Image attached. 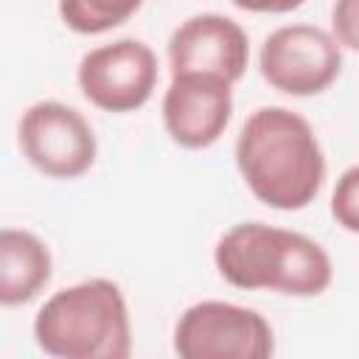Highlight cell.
<instances>
[{
	"instance_id": "3957f363",
	"label": "cell",
	"mask_w": 359,
	"mask_h": 359,
	"mask_svg": "<svg viewBox=\"0 0 359 359\" xmlns=\"http://www.w3.org/2000/svg\"><path fill=\"white\" fill-rule=\"evenodd\" d=\"M34 339L56 359H126L132 320L121 286L90 278L53 292L34 317Z\"/></svg>"
},
{
	"instance_id": "ba28073f",
	"label": "cell",
	"mask_w": 359,
	"mask_h": 359,
	"mask_svg": "<svg viewBox=\"0 0 359 359\" xmlns=\"http://www.w3.org/2000/svg\"><path fill=\"white\" fill-rule=\"evenodd\" d=\"M233 118V84L208 73H177L163 95V126L188 149H210Z\"/></svg>"
},
{
	"instance_id": "30bf717a",
	"label": "cell",
	"mask_w": 359,
	"mask_h": 359,
	"mask_svg": "<svg viewBox=\"0 0 359 359\" xmlns=\"http://www.w3.org/2000/svg\"><path fill=\"white\" fill-rule=\"evenodd\" d=\"M53 275L48 244L22 227H0V306L31 303Z\"/></svg>"
},
{
	"instance_id": "7a4b0ae2",
	"label": "cell",
	"mask_w": 359,
	"mask_h": 359,
	"mask_svg": "<svg viewBox=\"0 0 359 359\" xmlns=\"http://www.w3.org/2000/svg\"><path fill=\"white\" fill-rule=\"evenodd\" d=\"M219 275L244 292L317 297L334 280V264L320 241L266 222L233 224L213 250Z\"/></svg>"
},
{
	"instance_id": "5bb4252c",
	"label": "cell",
	"mask_w": 359,
	"mask_h": 359,
	"mask_svg": "<svg viewBox=\"0 0 359 359\" xmlns=\"http://www.w3.org/2000/svg\"><path fill=\"white\" fill-rule=\"evenodd\" d=\"M236 8L241 11H252V14H286L300 8L306 0H230Z\"/></svg>"
},
{
	"instance_id": "8992f818",
	"label": "cell",
	"mask_w": 359,
	"mask_h": 359,
	"mask_svg": "<svg viewBox=\"0 0 359 359\" xmlns=\"http://www.w3.org/2000/svg\"><path fill=\"white\" fill-rule=\"evenodd\" d=\"M264 81L286 95H317L328 90L342 73V48L317 25L292 22L275 28L258 53Z\"/></svg>"
},
{
	"instance_id": "277c9868",
	"label": "cell",
	"mask_w": 359,
	"mask_h": 359,
	"mask_svg": "<svg viewBox=\"0 0 359 359\" xmlns=\"http://www.w3.org/2000/svg\"><path fill=\"white\" fill-rule=\"evenodd\" d=\"M174 353L182 359H269L275 353V331L255 309L202 300L180 314Z\"/></svg>"
},
{
	"instance_id": "7c38bea8",
	"label": "cell",
	"mask_w": 359,
	"mask_h": 359,
	"mask_svg": "<svg viewBox=\"0 0 359 359\" xmlns=\"http://www.w3.org/2000/svg\"><path fill=\"white\" fill-rule=\"evenodd\" d=\"M331 216L348 233L359 230V168L356 165H351L337 180V188L331 194Z\"/></svg>"
},
{
	"instance_id": "9c48e42d",
	"label": "cell",
	"mask_w": 359,
	"mask_h": 359,
	"mask_svg": "<svg viewBox=\"0 0 359 359\" xmlns=\"http://www.w3.org/2000/svg\"><path fill=\"white\" fill-rule=\"evenodd\" d=\"M250 36L224 14L205 11L182 20L168 39V67L177 73H208L236 84L247 73Z\"/></svg>"
},
{
	"instance_id": "6da1fadb",
	"label": "cell",
	"mask_w": 359,
	"mask_h": 359,
	"mask_svg": "<svg viewBox=\"0 0 359 359\" xmlns=\"http://www.w3.org/2000/svg\"><path fill=\"white\" fill-rule=\"evenodd\" d=\"M236 165L250 194L272 210L309 208L325 182L314 126L289 107H258L236 137Z\"/></svg>"
},
{
	"instance_id": "4fadbf2b",
	"label": "cell",
	"mask_w": 359,
	"mask_h": 359,
	"mask_svg": "<svg viewBox=\"0 0 359 359\" xmlns=\"http://www.w3.org/2000/svg\"><path fill=\"white\" fill-rule=\"evenodd\" d=\"M339 48L356 50L359 48V8L356 0H337L331 8V31Z\"/></svg>"
},
{
	"instance_id": "8fae6325",
	"label": "cell",
	"mask_w": 359,
	"mask_h": 359,
	"mask_svg": "<svg viewBox=\"0 0 359 359\" xmlns=\"http://www.w3.org/2000/svg\"><path fill=\"white\" fill-rule=\"evenodd\" d=\"M143 0H59L62 22L76 34H107L137 14Z\"/></svg>"
},
{
	"instance_id": "52a82bcc",
	"label": "cell",
	"mask_w": 359,
	"mask_h": 359,
	"mask_svg": "<svg viewBox=\"0 0 359 359\" xmlns=\"http://www.w3.org/2000/svg\"><path fill=\"white\" fill-rule=\"evenodd\" d=\"M84 98L115 115L140 109L157 90V53L135 36H123L87 50L76 70Z\"/></svg>"
},
{
	"instance_id": "5b68a950",
	"label": "cell",
	"mask_w": 359,
	"mask_h": 359,
	"mask_svg": "<svg viewBox=\"0 0 359 359\" xmlns=\"http://www.w3.org/2000/svg\"><path fill=\"white\" fill-rule=\"evenodd\" d=\"M22 157L50 180H76L95 163L98 143L90 121L65 101H36L17 123Z\"/></svg>"
}]
</instances>
